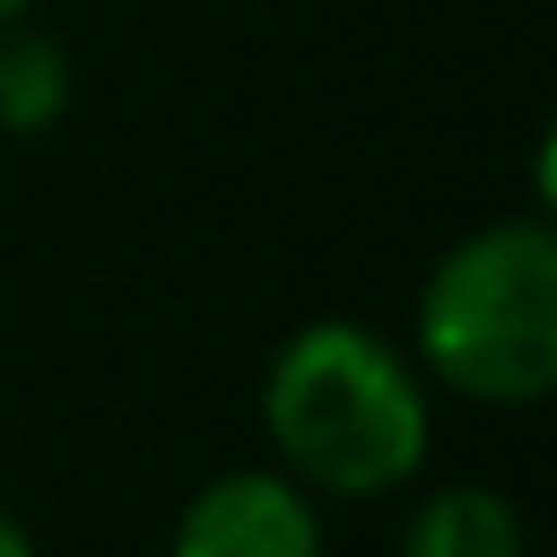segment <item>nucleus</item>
Returning a JSON list of instances; mask_svg holds the SVG:
<instances>
[{"label":"nucleus","mask_w":557,"mask_h":557,"mask_svg":"<svg viewBox=\"0 0 557 557\" xmlns=\"http://www.w3.org/2000/svg\"><path fill=\"white\" fill-rule=\"evenodd\" d=\"M283 466L329 496H382L428 450V397L412 367L359 321L298 329L260 389Z\"/></svg>","instance_id":"1"},{"label":"nucleus","mask_w":557,"mask_h":557,"mask_svg":"<svg viewBox=\"0 0 557 557\" xmlns=\"http://www.w3.org/2000/svg\"><path fill=\"white\" fill-rule=\"evenodd\" d=\"M420 359L473 405H542L557 382V237L496 222L450 245L420 290Z\"/></svg>","instance_id":"2"},{"label":"nucleus","mask_w":557,"mask_h":557,"mask_svg":"<svg viewBox=\"0 0 557 557\" xmlns=\"http://www.w3.org/2000/svg\"><path fill=\"white\" fill-rule=\"evenodd\" d=\"M169 557H321V519L283 473H222L176 519Z\"/></svg>","instance_id":"3"},{"label":"nucleus","mask_w":557,"mask_h":557,"mask_svg":"<svg viewBox=\"0 0 557 557\" xmlns=\"http://www.w3.org/2000/svg\"><path fill=\"white\" fill-rule=\"evenodd\" d=\"M397 557H527V527L496 488H435L405 519Z\"/></svg>","instance_id":"4"},{"label":"nucleus","mask_w":557,"mask_h":557,"mask_svg":"<svg viewBox=\"0 0 557 557\" xmlns=\"http://www.w3.org/2000/svg\"><path fill=\"white\" fill-rule=\"evenodd\" d=\"M70 108V54L47 32L0 24V131H47Z\"/></svg>","instance_id":"5"},{"label":"nucleus","mask_w":557,"mask_h":557,"mask_svg":"<svg viewBox=\"0 0 557 557\" xmlns=\"http://www.w3.org/2000/svg\"><path fill=\"white\" fill-rule=\"evenodd\" d=\"M0 557H39V549H32V534H24L9 511H0Z\"/></svg>","instance_id":"6"},{"label":"nucleus","mask_w":557,"mask_h":557,"mask_svg":"<svg viewBox=\"0 0 557 557\" xmlns=\"http://www.w3.org/2000/svg\"><path fill=\"white\" fill-rule=\"evenodd\" d=\"M24 9H32V0H0V24H16Z\"/></svg>","instance_id":"7"}]
</instances>
